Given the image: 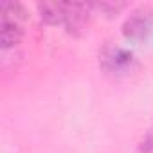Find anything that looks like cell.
I'll use <instances>...</instances> for the list:
<instances>
[{
    "mask_svg": "<svg viewBox=\"0 0 153 153\" xmlns=\"http://www.w3.org/2000/svg\"><path fill=\"white\" fill-rule=\"evenodd\" d=\"M140 153H153V128L146 135V139L140 144Z\"/></svg>",
    "mask_w": 153,
    "mask_h": 153,
    "instance_id": "obj_6",
    "label": "cell"
},
{
    "mask_svg": "<svg viewBox=\"0 0 153 153\" xmlns=\"http://www.w3.org/2000/svg\"><path fill=\"white\" fill-rule=\"evenodd\" d=\"M38 9H40L42 18L47 24H51V25L65 24L67 2H45V4H38Z\"/></svg>",
    "mask_w": 153,
    "mask_h": 153,
    "instance_id": "obj_5",
    "label": "cell"
},
{
    "mask_svg": "<svg viewBox=\"0 0 153 153\" xmlns=\"http://www.w3.org/2000/svg\"><path fill=\"white\" fill-rule=\"evenodd\" d=\"M151 27H153V18H151V13L149 11H135L123 25V33L128 40L131 42H142L149 36L151 33Z\"/></svg>",
    "mask_w": 153,
    "mask_h": 153,
    "instance_id": "obj_3",
    "label": "cell"
},
{
    "mask_svg": "<svg viewBox=\"0 0 153 153\" xmlns=\"http://www.w3.org/2000/svg\"><path fill=\"white\" fill-rule=\"evenodd\" d=\"M88 6L87 4H67L65 27L70 34H79L88 24Z\"/></svg>",
    "mask_w": 153,
    "mask_h": 153,
    "instance_id": "obj_4",
    "label": "cell"
},
{
    "mask_svg": "<svg viewBox=\"0 0 153 153\" xmlns=\"http://www.w3.org/2000/svg\"><path fill=\"white\" fill-rule=\"evenodd\" d=\"M25 9L20 4L15 2H4L2 4V31H0V40L2 47L9 49L15 47L24 34L22 22L25 20Z\"/></svg>",
    "mask_w": 153,
    "mask_h": 153,
    "instance_id": "obj_1",
    "label": "cell"
},
{
    "mask_svg": "<svg viewBox=\"0 0 153 153\" xmlns=\"http://www.w3.org/2000/svg\"><path fill=\"white\" fill-rule=\"evenodd\" d=\"M133 63H135L133 54L123 47L110 45L101 52V67L108 74H126L131 70Z\"/></svg>",
    "mask_w": 153,
    "mask_h": 153,
    "instance_id": "obj_2",
    "label": "cell"
}]
</instances>
